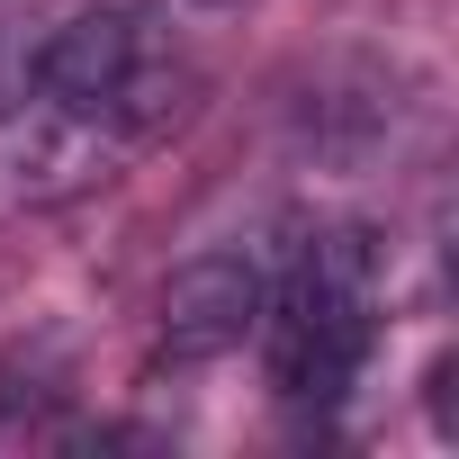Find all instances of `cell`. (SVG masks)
Segmentation results:
<instances>
[{
	"label": "cell",
	"mask_w": 459,
	"mask_h": 459,
	"mask_svg": "<svg viewBox=\"0 0 459 459\" xmlns=\"http://www.w3.org/2000/svg\"><path fill=\"white\" fill-rule=\"evenodd\" d=\"M378 298H387V253L369 225H325L307 235L262 307V342H271V387L289 405H342L369 342H378Z\"/></svg>",
	"instance_id": "1"
},
{
	"label": "cell",
	"mask_w": 459,
	"mask_h": 459,
	"mask_svg": "<svg viewBox=\"0 0 459 459\" xmlns=\"http://www.w3.org/2000/svg\"><path fill=\"white\" fill-rule=\"evenodd\" d=\"M28 91L73 108V117H100L117 126L126 144L162 117V55H153V28L135 10H73L37 55H28Z\"/></svg>",
	"instance_id": "2"
},
{
	"label": "cell",
	"mask_w": 459,
	"mask_h": 459,
	"mask_svg": "<svg viewBox=\"0 0 459 459\" xmlns=\"http://www.w3.org/2000/svg\"><path fill=\"white\" fill-rule=\"evenodd\" d=\"M271 280H280V262H271L262 244H244V235L189 253V262L162 280V307H153V342H162V360H180V369L225 360V351L262 325Z\"/></svg>",
	"instance_id": "3"
},
{
	"label": "cell",
	"mask_w": 459,
	"mask_h": 459,
	"mask_svg": "<svg viewBox=\"0 0 459 459\" xmlns=\"http://www.w3.org/2000/svg\"><path fill=\"white\" fill-rule=\"evenodd\" d=\"M64 387H46L37 369H28V387H19V369H0V450H19V441H37L46 432V405H55Z\"/></svg>",
	"instance_id": "4"
},
{
	"label": "cell",
	"mask_w": 459,
	"mask_h": 459,
	"mask_svg": "<svg viewBox=\"0 0 459 459\" xmlns=\"http://www.w3.org/2000/svg\"><path fill=\"white\" fill-rule=\"evenodd\" d=\"M189 10H235V0H189Z\"/></svg>",
	"instance_id": "5"
}]
</instances>
